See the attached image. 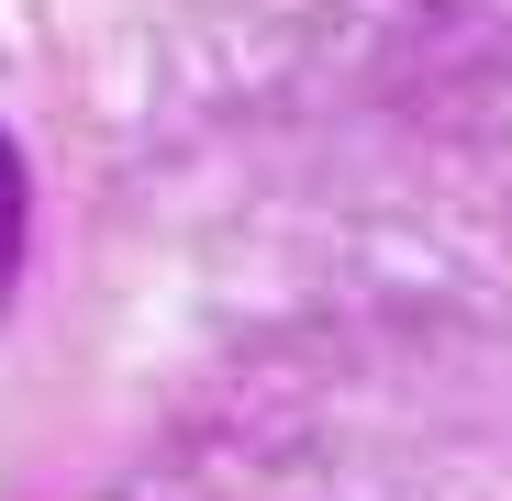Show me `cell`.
I'll return each instance as SVG.
<instances>
[{
  "instance_id": "obj_1",
  "label": "cell",
  "mask_w": 512,
  "mask_h": 501,
  "mask_svg": "<svg viewBox=\"0 0 512 501\" xmlns=\"http://www.w3.org/2000/svg\"><path fill=\"white\" fill-rule=\"evenodd\" d=\"M12 279H23V156L0 145V301H12Z\"/></svg>"
}]
</instances>
